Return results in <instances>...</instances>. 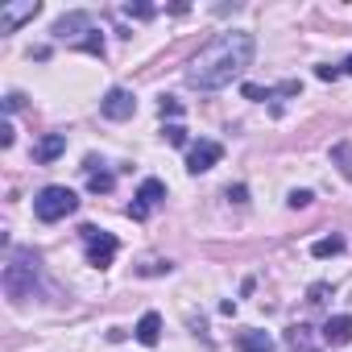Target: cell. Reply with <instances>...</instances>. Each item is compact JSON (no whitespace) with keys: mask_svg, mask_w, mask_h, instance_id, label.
<instances>
[{"mask_svg":"<svg viewBox=\"0 0 352 352\" xmlns=\"http://www.w3.org/2000/svg\"><path fill=\"white\" fill-rule=\"evenodd\" d=\"M253 34H220L187 63V83L199 91H220L253 63Z\"/></svg>","mask_w":352,"mask_h":352,"instance_id":"obj_1","label":"cell"},{"mask_svg":"<svg viewBox=\"0 0 352 352\" xmlns=\"http://www.w3.org/2000/svg\"><path fill=\"white\" fill-rule=\"evenodd\" d=\"M75 212H79V195L71 187H42L38 199H34V216L42 224H58V220H67Z\"/></svg>","mask_w":352,"mask_h":352,"instance_id":"obj_2","label":"cell"},{"mask_svg":"<svg viewBox=\"0 0 352 352\" xmlns=\"http://www.w3.org/2000/svg\"><path fill=\"white\" fill-rule=\"evenodd\" d=\"M79 236H83V245H87V261H91L96 270H108V265L116 261L120 241H116L112 232H104V228H96V224H83Z\"/></svg>","mask_w":352,"mask_h":352,"instance_id":"obj_3","label":"cell"},{"mask_svg":"<svg viewBox=\"0 0 352 352\" xmlns=\"http://www.w3.org/2000/svg\"><path fill=\"white\" fill-rule=\"evenodd\" d=\"M5 294H9L13 302L30 298V294H34V265H25L21 257H13V261L5 265Z\"/></svg>","mask_w":352,"mask_h":352,"instance_id":"obj_4","label":"cell"},{"mask_svg":"<svg viewBox=\"0 0 352 352\" xmlns=\"http://www.w3.org/2000/svg\"><path fill=\"white\" fill-rule=\"evenodd\" d=\"M162 199H166V187H162L157 179H145V183L137 187V199L129 204V216H133V220H149V216L162 208Z\"/></svg>","mask_w":352,"mask_h":352,"instance_id":"obj_5","label":"cell"},{"mask_svg":"<svg viewBox=\"0 0 352 352\" xmlns=\"http://www.w3.org/2000/svg\"><path fill=\"white\" fill-rule=\"evenodd\" d=\"M42 13L38 0H21V5H0V34H17L25 21H34Z\"/></svg>","mask_w":352,"mask_h":352,"instance_id":"obj_6","label":"cell"},{"mask_svg":"<svg viewBox=\"0 0 352 352\" xmlns=\"http://www.w3.org/2000/svg\"><path fill=\"white\" fill-rule=\"evenodd\" d=\"M220 157H224V145L204 137V141H195V145L187 149V170H191V174H204V170H212Z\"/></svg>","mask_w":352,"mask_h":352,"instance_id":"obj_7","label":"cell"},{"mask_svg":"<svg viewBox=\"0 0 352 352\" xmlns=\"http://www.w3.org/2000/svg\"><path fill=\"white\" fill-rule=\"evenodd\" d=\"M100 112H104L108 120H129V116L137 112V100H133V91H124V87H112V91L100 100Z\"/></svg>","mask_w":352,"mask_h":352,"instance_id":"obj_8","label":"cell"},{"mask_svg":"<svg viewBox=\"0 0 352 352\" xmlns=\"http://www.w3.org/2000/svg\"><path fill=\"white\" fill-rule=\"evenodd\" d=\"M323 344H331V348H344V344H352V315H331L327 323H323Z\"/></svg>","mask_w":352,"mask_h":352,"instance_id":"obj_9","label":"cell"},{"mask_svg":"<svg viewBox=\"0 0 352 352\" xmlns=\"http://www.w3.org/2000/svg\"><path fill=\"white\" fill-rule=\"evenodd\" d=\"M137 340H141L145 348H153V344L162 340V315H157V311H145V315H141V323H137Z\"/></svg>","mask_w":352,"mask_h":352,"instance_id":"obj_10","label":"cell"},{"mask_svg":"<svg viewBox=\"0 0 352 352\" xmlns=\"http://www.w3.org/2000/svg\"><path fill=\"white\" fill-rule=\"evenodd\" d=\"M241 352H274V336L270 331H257V327H249V331H241Z\"/></svg>","mask_w":352,"mask_h":352,"instance_id":"obj_11","label":"cell"},{"mask_svg":"<svg viewBox=\"0 0 352 352\" xmlns=\"http://www.w3.org/2000/svg\"><path fill=\"white\" fill-rule=\"evenodd\" d=\"M79 30H87V34H91V13H67V17H58V21H54V34H58V38L79 34Z\"/></svg>","mask_w":352,"mask_h":352,"instance_id":"obj_12","label":"cell"},{"mask_svg":"<svg viewBox=\"0 0 352 352\" xmlns=\"http://www.w3.org/2000/svg\"><path fill=\"white\" fill-rule=\"evenodd\" d=\"M63 149H67V137H63V133H50V137H42V141H38L34 157H38V162H54Z\"/></svg>","mask_w":352,"mask_h":352,"instance_id":"obj_13","label":"cell"},{"mask_svg":"<svg viewBox=\"0 0 352 352\" xmlns=\"http://www.w3.org/2000/svg\"><path fill=\"white\" fill-rule=\"evenodd\" d=\"M286 340H290V352H315V344H311V327H307V323H294V327L286 331Z\"/></svg>","mask_w":352,"mask_h":352,"instance_id":"obj_14","label":"cell"},{"mask_svg":"<svg viewBox=\"0 0 352 352\" xmlns=\"http://www.w3.org/2000/svg\"><path fill=\"white\" fill-rule=\"evenodd\" d=\"M336 253H344V236H323L311 245V257H336Z\"/></svg>","mask_w":352,"mask_h":352,"instance_id":"obj_15","label":"cell"},{"mask_svg":"<svg viewBox=\"0 0 352 352\" xmlns=\"http://www.w3.org/2000/svg\"><path fill=\"white\" fill-rule=\"evenodd\" d=\"M331 162L340 166V174H344V179H352V145H348V141H340V145L331 149Z\"/></svg>","mask_w":352,"mask_h":352,"instance_id":"obj_16","label":"cell"},{"mask_svg":"<svg viewBox=\"0 0 352 352\" xmlns=\"http://www.w3.org/2000/svg\"><path fill=\"white\" fill-rule=\"evenodd\" d=\"M112 183H116V179H112V174H108V170H91V179H87V187H91L96 195H104V191H112Z\"/></svg>","mask_w":352,"mask_h":352,"instance_id":"obj_17","label":"cell"},{"mask_svg":"<svg viewBox=\"0 0 352 352\" xmlns=\"http://www.w3.org/2000/svg\"><path fill=\"white\" fill-rule=\"evenodd\" d=\"M79 50H87V54H96V58H104V38H100V34L91 30V38H83V42H79Z\"/></svg>","mask_w":352,"mask_h":352,"instance_id":"obj_18","label":"cell"},{"mask_svg":"<svg viewBox=\"0 0 352 352\" xmlns=\"http://www.w3.org/2000/svg\"><path fill=\"white\" fill-rule=\"evenodd\" d=\"M170 145H187V129L183 124H166V133H162Z\"/></svg>","mask_w":352,"mask_h":352,"instance_id":"obj_19","label":"cell"},{"mask_svg":"<svg viewBox=\"0 0 352 352\" xmlns=\"http://www.w3.org/2000/svg\"><path fill=\"white\" fill-rule=\"evenodd\" d=\"M124 13H129V17H141V21L157 17V9H153V5H124Z\"/></svg>","mask_w":352,"mask_h":352,"instance_id":"obj_20","label":"cell"},{"mask_svg":"<svg viewBox=\"0 0 352 352\" xmlns=\"http://www.w3.org/2000/svg\"><path fill=\"white\" fill-rule=\"evenodd\" d=\"M241 91H245V100H270V96H274L270 87H257V83H245Z\"/></svg>","mask_w":352,"mask_h":352,"instance_id":"obj_21","label":"cell"},{"mask_svg":"<svg viewBox=\"0 0 352 352\" xmlns=\"http://www.w3.org/2000/svg\"><path fill=\"white\" fill-rule=\"evenodd\" d=\"M162 116H183V104L174 96H162Z\"/></svg>","mask_w":352,"mask_h":352,"instance_id":"obj_22","label":"cell"},{"mask_svg":"<svg viewBox=\"0 0 352 352\" xmlns=\"http://www.w3.org/2000/svg\"><path fill=\"white\" fill-rule=\"evenodd\" d=\"M311 199H315L311 191H290V199H286V204H290V208H307Z\"/></svg>","mask_w":352,"mask_h":352,"instance_id":"obj_23","label":"cell"},{"mask_svg":"<svg viewBox=\"0 0 352 352\" xmlns=\"http://www.w3.org/2000/svg\"><path fill=\"white\" fill-rule=\"evenodd\" d=\"M315 75H319L323 83H336V79H340V67H315Z\"/></svg>","mask_w":352,"mask_h":352,"instance_id":"obj_24","label":"cell"},{"mask_svg":"<svg viewBox=\"0 0 352 352\" xmlns=\"http://www.w3.org/2000/svg\"><path fill=\"white\" fill-rule=\"evenodd\" d=\"M228 199H232V204H245V199H249V191H245V187H228Z\"/></svg>","mask_w":352,"mask_h":352,"instance_id":"obj_25","label":"cell"},{"mask_svg":"<svg viewBox=\"0 0 352 352\" xmlns=\"http://www.w3.org/2000/svg\"><path fill=\"white\" fill-rule=\"evenodd\" d=\"M323 294H327V282H315L311 286V302H323Z\"/></svg>","mask_w":352,"mask_h":352,"instance_id":"obj_26","label":"cell"},{"mask_svg":"<svg viewBox=\"0 0 352 352\" xmlns=\"http://www.w3.org/2000/svg\"><path fill=\"white\" fill-rule=\"evenodd\" d=\"M0 145H5V149L13 145V124H5V129H0Z\"/></svg>","mask_w":352,"mask_h":352,"instance_id":"obj_27","label":"cell"},{"mask_svg":"<svg viewBox=\"0 0 352 352\" xmlns=\"http://www.w3.org/2000/svg\"><path fill=\"white\" fill-rule=\"evenodd\" d=\"M344 75H352V54H348V58H344Z\"/></svg>","mask_w":352,"mask_h":352,"instance_id":"obj_28","label":"cell"}]
</instances>
